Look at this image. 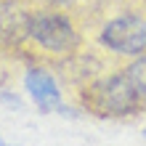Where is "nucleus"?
I'll use <instances>...</instances> for the list:
<instances>
[{
	"instance_id": "7ed1b4c3",
	"label": "nucleus",
	"mask_w": 146,
	"mask_h": 146,
	"mask_svg": "<svg viewBox=\"0 0 146 146\" xmlns=\"http://www.w3.org/2000/svg\"><path fill=\"white\" fill-rule=\"evenodd\" d=\"M98 42L117 56H143L146 53V19L138 13H122L109 19L98 32Z\"/></svg>"
},
{
	"instance_id": "39448f33",
	"label": "nucleus",
	"mask_w": 146,
	"mask_h": 146,
	"mask_svg": "<svg viewBox=\"0 0 146 146\" xmlns=\"http://www.w3.org/2000/svg\"><path fill=\"white\" fill-rule=\"evenodd\" d=\"M32 13L19 0H0V45L16 48L29 37Z\"/></svg>"
},
{
	"instance_id": "f257e3e1",
	"label": "nucleus",
	"mask_w": 146,
	"mask_h": 146,
	"mask_svg": "<svg viewBox=\"0 0 146 146\" xmlns=\"http://www.w3.org/2000/svg\"><path fill=\"white\" fill-rule=\"evenodd\" d=\"M82 106L98 117H133L146 109L130 77L122 72L93 80L82 90Z\"/></svg>"
},
{
	"instance_id": "20e7f679",
	"label": "nucleus",
	"mask_w": 146,
	"mask_h": 146,
	"mask_svg": "<svg viewBox=\"0 0 146 146\" xmlns=\"http://www.w3.org/2000/svg\"><path fill=\"white\" fill-rule=\"evenodd\" d=\"M24 88H27L29 98L37 104L40 111H66V106L61 104V90H58V82L53 80V74H48L40 66H29L27 74H24Z\"/></svg>"
},
{
	"instance_id": "423d86ee",
	"label": "nucleus",
	"mask_w": 146,
	"mask_h": 146,
	"mask_svg": "<svg viewBox=\"0 0 146 146\" xmlns=\"http://www.w3.org/2000/svg\"><path fill=\"white\" fill-rule=\"evenodd\" d=\"M125 74L130 77V82L135 85L138 96L143 98V104H146V53L143 56H135L133 61L125 66Z\"/></svg>"
},
{
	"instance_id": "6e6552de",
	"label": "nucleus",
	"mask_w": 146,
	"mask_h": 146,
	"mask_svg": "<svg viewBox=\"0 0 146 146\" xmlns=\"http://www.w3.org/2000/svg\"><path fill=\"white\" fill-rule=\"evenodd\" d=\"M143 135H146V127H143Z\"/></svg>"
},
{
	"instance_id": "0eeeda50",
	"label": "nucleus",
	"mask_w": 146,
	"mask_h": 146,
	"mask_svg": "<svg viewBox=\"0 0 146 146\" xmlns=\"http://www.w3.org/2000/svg\"><path fill=\"white\" fill-rule=\"evenodd\" d=\"M0 146H5V141H3V138H0Z\"/></svg>"
},
{
	"instance_id": "f03ea898",
	"label": "nucleus",
	"mask_w": 146,
	"mask_h": 146,
	"mask_svg": "<svg viewBox=\"0 0 146 146\" xmlns=\"http://www.w3.org/2000/svg\"><path fill=\"white\" fill-rule=\"evenodd\" d=\"M29 37L45 53H56V56H69L80 48V32L74 29L69 16L58 11H40L32 16Z\"/></svg>"
}]
</instances>
